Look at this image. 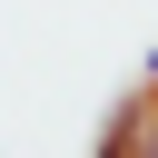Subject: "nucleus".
I'll use <instances>...</instances> for the list:
<instances>
[{
    "label": "nucleus",
    "mask_w": 158,
    "mask_h": 158,
    "mask_svg": "<svg viewBox=\"0 0 158 158\" xmlns=\"http://www.w3.org/2000/svg\"><path fill=\"white\" fill-rule=\"evenodd\" d=\"M138 158H158V99H148V118H138Z\"/></svg>",
    "instance_id": "f257e3e1"
}]
</instances>
